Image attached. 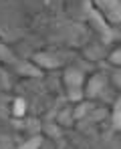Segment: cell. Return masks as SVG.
I'll list each match as a JSON object with an SVG mask.
<instances>
[{"label": "cell", "instance_id": "cell-1", "mask_svg": "<svg viewBox=\"0 0 121 149\" xmlns=\"http://www.w3.org/2000/svg\"><path fill=\"white\" fill-rule=\"evenodd\" d=\"M97 2H99L101 8L109 14V18H113L115 22L121 20V4H119V0H97Z\"/></svg>", "mask_w": 121, "mask_h": 149}, {"label": "cell", "instance_id": "cell-7", "mask_svg": "<svg viewBox=\"0 0 121 149\" xmlns=\"http://www.w3.org/2000/svg\"><path fill=\"white\" fill-rule=\"evenodd\" d=\"M14 115H16V117L24 115V101L22 99H18L16 103H14Z\"/></svg>", "mask_w": 121, "mask_h": 149}, {"label": "cell", "instance_id": "cell-6", "mask_svg": "<svg viewBox=\"0 0 121 149\" xmlns=\"http://www.w3.org/2000/svg\"><path fill=\"white\" fill-rule=\"evenodd\" d=\"M36 61H38V63H45L47 67H57V61H55V58H50V56H45V54H38V56H36Z\"/></svg>", "mask_w": 121, "mask_h": 149}, {"label": "cell", "instance_id": "cell-2", "mask_svg": "<svg viewBox=\"0 0 121 149\" xmlns=\"http://www.w3.org/2000/svg\"><path fill=\"white\" fill-rule=\"evenodd\" d=\"M67 83H69V89H71V99L73 101L81 99V93H79L81 73H77V71H69V73H67Z\"/></svg>", "mask_w": 121, "mask_h": 149}, {"label": "cell", "instance_id": "cell-3", "mask_svg": "<svg viewBox=\"0 0 121 149\" xmlns=\"http://www.w3.org/2000/svg\"><path fill=\"white\" fill-rule=\"evenodd\" d=\"M91 20H93V22L99 26V30L103 32V36H105V38H111V30L107 28V24H105V22L101 20V16H99L97 12H91Z\"/></svg>", "mask_w": 121, "mask_h": 149}, {"label": "cell", "instance_id": "cell-11", "mask_svg": "<svg viewBox=\"0 0 121 149\" xmlns=\"http://www.w3.org/2000/svg\"><path fill=\"white\" fill-rule=\"evenodd\" d=\"M111 58H113V61H115V63H121V52H115V54H113V56H111Z\"/></svg>", "mask_w": 121, "mask_h": 149}, {"label": "cell", "instance_id": "cell-4", "mask_svg": "<svg viewBox=\"0 0 121 149\" xmlns=\"http://www.w3.org/2000/svg\"><path fill=\"white\" fill-rule=\"evenodd\" d=\"M101 85H103V77H95V79L91 81V87H89V95H95L97 91L101 89Z\"/></svg>", "mask_w": 121, "mask_h": 149}, {"label": "cell", "instance_id": "cell-9", "mask_svg": "<svg viewBox=\"0 0 121 149\" xmlns=\"http://www.w3.org/2000/svg\"><path fill=\"white\" fill-rule=\"evenodd\" d=\"M20 71H22V73L32 74V77H38V74H41V71H36V69H30V67H20Z\"/></svg>", "mask_w": 121, "mask_h": 149}, {"label": "cell", "instance_id": "cell-8", "mask_svg": "<svg viewBox=\"0 0 121 149\" xmlns=\"http://www.w3.org/2000/svg\"><path fill=\"white\" fill-rule=\"evenodd\" d=\"M38 145H41V139H38V137H34V139H30L26 145H22V147L24 149H34V147H38Z\"/></svg>", "mask_w": 121, "mask_h": 149}, {"label": "cell", "instance_id": "cell-5", "mask_svg": "<svg viewBox=\"0 0 121 149\" xmlns=\"http://www.w3.org/2000/svg\"><path fill=\"white\" fill-rule=\"evenodd\" d=\"M113 123H115V127H121V99L117 101V105H115V115H113Z\"/></svg>", "mask_w": 121, "mask_h": 149}, {"label": "cell", "instance_id": "cell-10", "mask_svg": "<svg viewBox=\"0 0 121 149\" xmlns=\"http://www.w3.org/2000/svg\"><path fill=\"white\" fill-rule=\"evenodd\" d=\"M0 56H2V58H8V61H10V58H12V54H10V52H6V50H4V47H2V45H0Z\"/></svg>", "mask_w": 121, "mask_h": 149}]
</instances>
